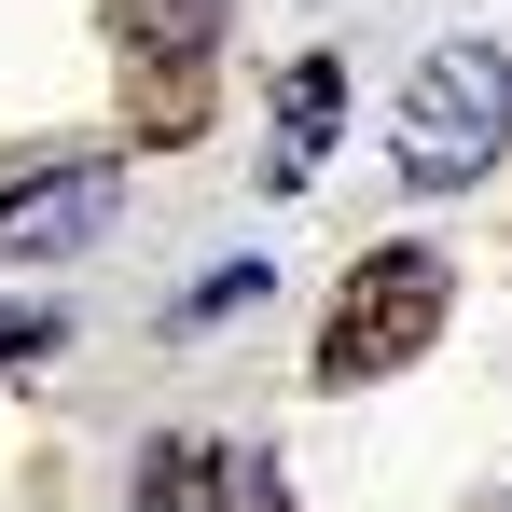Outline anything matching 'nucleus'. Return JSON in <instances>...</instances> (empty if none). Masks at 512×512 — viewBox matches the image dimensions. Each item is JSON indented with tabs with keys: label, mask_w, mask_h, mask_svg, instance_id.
Segmentation results:
<instances>
[{
	"label": "nucleus",
	"mask_w": 512,
	"mask_h": 512,
	"mask_svg": "<svg viewBox=\"0 0 512 512\" xmlns=\"http://www.w3.org/2000/svg\"><path fill=\"white\" fill-rule=\"evenodd\" d=\"M512 153V56L499 42H443L416 84H402V180L416 194H457Z\"/></svg>",
	"instance_id": "f03ea898"
},
{
	"label": "nucleus",
	"mask_w": 512,
	"mask_h": 512,
	"mask_svg": "<svg viewBox=\"0 0 512 512\" xmlns=\"http://www.w3.org/2000/svg\"><path fill=\"white\" fill-rule=\"evenodd\" d=\"M222 485H236V457H222V443H194V429H167V443L139 457V512H236Z\"/></svg>",
	"instance_id": "423d86ee"
},
{
	"label": "nucleus",
	"mask_w": 512,
	"mask_h": 512,
	"mask_svg": "<svg viewBox=\"0 0 512 512\" xmlns=\"http://www.w3.org/2000/svg\"><path fill=\"white\" fill-rule=\"evenodd\" d=\"M443 305H457V263L416 250V236H388V250L346 263L333 319H319V388H374V374H402L429 333H443Z\"/></svg>",
	"instance_id": "f257e3e1"
},
{
	"label": "nucleus",
	"mask_w": 512,
	"mask_h": 512,
	"mask_svg": "<svg viewBox=\"0 0 512 512\" xmlns=\"http://www.w3.org/2000/svg\"><path fill=\"white\" fill-rule=\"evenodd\" d=\"M236 305H263V263H236V277H208V291H194L180 319H236Z\"/></svg>",
	"instance_id": "6e6552de"
},
{
	"label": "nucleus",
	"mask_w": 512,
	"mask_h": 512,
	"mask_svg": "<svg viewBox=\"0 0 512 512\" xmlns=\"http://www.w3.org/2000/svg\"><path fill=\"white\" fill-rule=\"evenodd\" d=\"M111 42H125V97H139V139L167 153L208 125V42H222V0H111Z\"/></svg>",
	"instance_id": "7ed1b4c3"
},
{
	"label": "nucleus",
	"mask_w": 512,
	"mask_h": 512,
	"mask_svg": "<svg viewBox=\"0 0 512 512\" xmlns=\"http://www.w3.org/2000/svg\"><path fill=\"white\" fill-rule=\"evenodd\" d=\"M56 346H70L56 305H0V374H14V360H56Z\"/></svg>",
	"instance_id": "0eeeda50"
},
{
	"label": "nucleus",
	"mask_w": 512,
	"mask_h": 512,
	"mask_svg": "<svg viewBox=\"0 0 512 512\" xmlns=\"http://www.w3.org/2000/svg\"><path fill=\"white\" fill-rule=\"evenodd\" d=\"M125 208V153H70V167L0 180V263H70L84 236H111Z\"/></svg>",
	"instance_id": "20e7f679"
},
{
	"label": "nucleus",
	"mask_w": 512,
	"mask_h": 512,
	"mask_svg": "<svg viewBox=\"0 0 512 512\" xmlns=\"http://www.w3.org/2000/svg\"><path fill=\"white\" fill-rule=\"evenodd\" d=\"M333 111H346V70H333V56H291V70H277V153H263V180H277V194H305V180H319Z\"/></svg>",
	"instance_id": "39448f33"
}]
</instances>
